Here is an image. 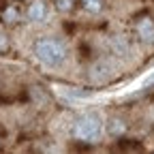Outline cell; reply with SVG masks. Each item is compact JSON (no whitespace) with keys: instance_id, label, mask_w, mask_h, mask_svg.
<instances>
[{"instance_id":"cell-3","label":"cell","mask_w":154,"mask_h":154,"mask_svg":"<svg viewBox=\"0 0 154 154\" xmlns=\"http://www.w3.org/2000/svg\"><path fill=\"white\" fill-rule=\"evenodd\" d=\"M113 75V64H109L107 60H101V62H94L92 69H90V77L94 82H105Z\"/></svg>"},{"instance_id":"cell-5","label":"cell","mask_w":154,"mask_h":154,"mask_svg":"<svg viewBox=\"0 0 154 154\" xmlns=\"http://www.w3.org/2000/svg\"><path fill=\"white\" fill-rule=\"evenodd\" d=\"M137 30H139V36L143 38V41H152V38H154V24H152V19H148V17L141 19Z\"/></svg>"},{"instance_id":"cell-2","label":"cell","mask_w":154,"mask_h":154,"mask_svg":"<svg viewBox=\"0 0 154 154\" xmlns=\"http://www.w3.org/2000/svg\"><path fill=\"white\" fill-rule=\"evenodd\" d=\"M75 135L84 141H99L103 135V122L99 120V116H82L75 124Z\"/></svg>"},{"instance_id":"cell-9","label":"cell","mask_w":154,"mask_h":154,"mask_svg":"<svg viewBox=\"0 0 154 154\" xmlns=\"http://www.w3.org/2000/svg\"><path fill=\"white\" fill-rule=\"evenodd\" d=\"M15 19H17V11L11 7V9H7L5 11V22H15Z\"/></svg>"},{"instance_id":"cell-7","label":"cell","mask_w":154,"mask_h":154,"mask_svg":"<svg viewBox=\"0 0 154 154\" xmlns=\"http://www.w3.org/2000/svg\"><path fill=\"white\" fill-rule=\"evenodd\" d=\"M124 131V124L120 122V120H111L109 122V133H113V135H120Z\"/></svg>"},{"instance_id":"cell-1","label":"cell","mask_w":154,"mask_h":154,"mask_svg":"<svg viewBox=\"0 0 154 154\" xmlns=\"http://www.w3.org/2000/svg\"><path fill=\"white\" fill-rule=\"evenodd\" d=\"M36 58L47 66H58L64 60V47H62V43L51 41V38L38 41L36 43Z\"/></svg>"},{"instance_id":"cell-6","label":"cell","mask_w":154,"mask_h":154,"mask_svg":"<svg viewBox=\"0 0 154 154\" xmlns=\"http://www.w3.org/2000/svg\"><path fill=\"white\" fill-rule=\"evenodd\" d=\"M152 86H154V71L143 77V82L139 84V90H148V88H152Z\"/></svg>"},{"instance_id":"cell-10","label":"cell","mask_w":154,"mask_h":154,"mask_svg":"<svg viewBox=\"0 0 154 154\" xmlns=\"http://www.w3.org/2000/svg\"><path fill=\"white\" fill-rule=\"evenodd\" d=\"M56 5L60 7L62 11H69L71 9V0H56Z\"/></svg>"},{"instance_id":"cell-11","label":"cell","mask_w":154,"mask_h":154,"mask_svg":"<svg viewBox=\"0 0 154 154\" xmlns=\"http://www.w3.org/2000/svg\"><path fill=\"white\" fill-rule=\"evenodd\" d=\"M7 47V38H5V34L0 32V49H5Z\"/></svg>"},{"instance_id":"cell-8","label":"cell","mask_w":154,"mask_h":154,"mask_svg":"<svg viewBox=\"0 0 154 154\" xmlns=\"http://www.w3.org/2000/svg\"><path fill=\"white\" fill-rule=\"evenodd\" d=\"M84 5H86L88 11H94L96 13V11L101 9V0H84Z\"/></svg>"},{"instance_id":"cell-4","label":"cell","mask_w":154,"mask_h":154,"mask_svg":"<svg viewBox=\"0 0 154 154\" xmlns=\"http://www.w3.org/2000/svg\"><path fill=\"white\" fill-rule=\"evenodd\" d=\"M45 13H47L45 2H43V0H36V2L30 7V11H28V17L32 19V22H41V19L45 17Z\"/></svg>"}]
</instances>
